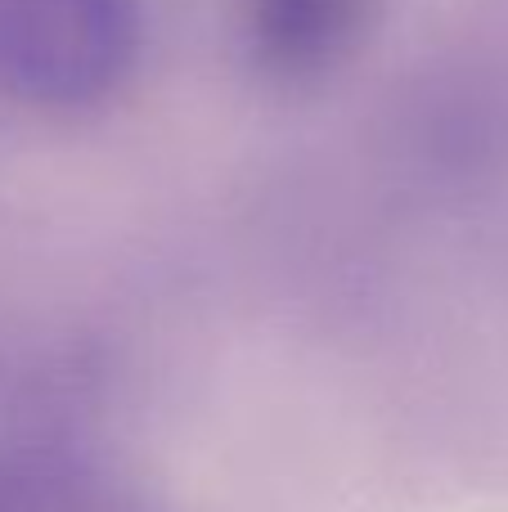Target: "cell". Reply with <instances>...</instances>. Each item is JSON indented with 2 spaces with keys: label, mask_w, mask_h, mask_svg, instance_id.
I'll return each mask as SVG.
<instances>
[{
  "label": "cell",
  "mask_w": 508,
  "mask_h": 512,
  "mask_svg": "<svg viewBox=\"0 0 508 512\" xmlns=\"http://www.w3.org/2000/svg\"><path fill=\"white\" fill-rule=\"evenodd\" d=\"M140 54V0H0V90L32 108L108 99Z\"/></svg>",
  "instance_id": "obj_1"
},
{
  "label": "cell",
  "mask_w": 508,
  "mask_h": 512,
  "mask_svg": "<svg viewBox=\"0 0 508 512\" xmlns=\"http://www.w3.org/2000/svg\"><path fill=\"white\" fill-rule=\"evenodd\" d=\"M378 0H243V45L261 77L302 86L333 72L374 23Z\"/></svg>",
  "instance_id": "obj_2"
},
{
  "label": "cell",
  "mask_w": 508,
  "mask_h": 512,
  "mask_svg": "<svg viewBox=\"0 0 508 512\" xmlns=\"http://www.w3.org/2000/svg\"><path fill=\"white\" fill-rule=\"evenodd\" d=\"M0 512H167L140 481L86 459V454L59 450V445H32V450L0 454Z\"/></svg>",
  "instance_id": "obj_3"
}]
</instances>
